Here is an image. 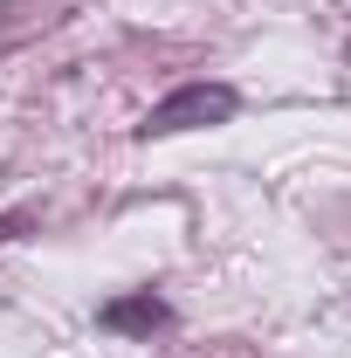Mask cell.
Masks as SVG:
<instances>
[{"instance_id":"6da1fadb","label":"cell","mask_w":351,"mask_h":358,"mask_svg":"<svg viewBox=\"0 0 351 358\" xmlns=\"http://www.w3.org/2000/svg\"><path fill=\"white\" fill-rule=\"evenodd\" d=\"M241 110V96L227 83H179L166 103H152V117L138 124V138H173V131H200V124H227Z\"/></svg>"},{"instance_id":"7a4b0ae2","label":"cell","mask_w":351,"mask_h":358,"mask_svg":"<svg viewBox=\"0 0 351 358\" xmlns=\"http://www.w3.org/2000/svg\"><path fill=\"white\" fill-rule=\"evenodd\" d=\"M173 310L145 289V296H124V303H103V331H166Z\"/></svg>"}]
</instances>
